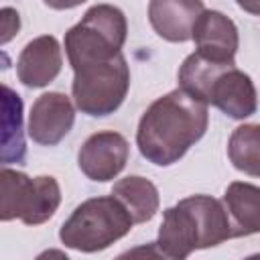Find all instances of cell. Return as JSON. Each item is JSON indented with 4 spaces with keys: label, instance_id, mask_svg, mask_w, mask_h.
I'll list each match as a JSON object with an SVG mask.
<instances>
[{
    "label": "cell",
    "instance_id": "1",
    "mask_svg": "<svg viewBox=\"0 0 260 260\" xmlns=\"http://www.w3.org/2000/svg\"><path fill=\"white\" fill-rule=\"evenodd\" d=\"M207 124V104L177 87L144 110L136 130V146L148 162L171 167L203 138Z\"/></svg>",
    "mask_w": 260,
    "mask_h": 260
},
{
    "label": "cell",
    "instance_id": "2",
    "mask_svg": "<svg viewBox=\"0 0 260 260\" xmlns=\"http://www.w3.org/2000/svg\"><path fill=\"white\" fill-rule=\"evenodd\" d=\"M234 238L223 201L211 195H191L167 207L154 242L158 256L183 260L195 250L219 246Z\"/></svg>",
    "mask_w": 260,
    "mask_h": 260
},
{
    "label": "cell",
    "instance_id": "3",
    "mask_svg": "<svg viewBox=\"0 0 260 260\" xmlns=\"http://www.w3.org/2000/svg\"><path fill=\"white\" fill-rule=\"evenodd\" d=\"M134 225L124 203L114 197H91L79 203L59 230L63 246L77 252H100L122 240Z\"/></svg>",
    "mask_w": 260,
    "mask_h": 260
},
{
    "label": "cell",
    "instance_id": "4",
    "mask_svg": "<svg viewBox=\"0 0 260 260\" xmlns=\"http://www.w3.org/2000/svg\"><path fill=\"white\" fill-rule=\"evenodd\" d=\"M128 37L124 12L114 4L91 6L81 20L65 32V53L71 69L114 59Z\"/></svg>",
    "mask_w": 260,
    "mask_h": 260
},
{
    "label": "cell",
    "instance_id": "5",
    "mask_svg": "<svg viewBox=\"0 0 260 260\" xmlns=\"http://www.w3.org/2000/svg\"><path fill=\"white\" fill-rule=\"evenodd\" d=\"M130 89V69L124 53L114 59L73 69L71 93L75 108L91 118L114 114Z\"/></svg>",
    "mask_w": 260,
    "mask_h": 260
},
{
    "label": "cell",
    "instance_id": "6",
    "mask_svg": "<svg viewBox=\"0 0 260 260\" xmlns=\"http://www.w3.org/2000/svg\"><path fill=\"white\" fill-rule=\"evenodd\" d=\"M0 185L2 221L20 219L26 225H41L55 215L61 203V187L57 179L49 175L28 177L4 167L0 173Z\"/></svg>",
    "mask_w": 260,
    "mask_h": 260
},
{
    "label": "cell",
    "instance_id": "7",
    "mask_svg": "<svg viewBox=\"0 0 260 260\" xmlns=\"http://www.w3.org/2000/svg\"><path fill=\"white\" fill-rule=\"evenodd\" d=\"M130 156V144L128 140L114 130H100L85 138L77 152V165L81 173L95 181L106 183L116 179Z\"/></svg>",
    "mask_w": 260,
    "mask_h": 260
},
{
    "label": "cell",
    "instance_id": "8",
    "mask_svg": "<svg viewBox=\"0 0 260 260\" xmlns=\"http://www.w3.org/2000/svg\"><path fill=\"white\" fill-rule=\"evenodd\" d=\"M75 122V102L61 91H47L32 102L28 114V136L43 146L59 144Z\"/></svg>",
    "mask_w": 260,
    "mask_h": 260
},
{
    "label": "cell",
    "instance_id": "9",
    "mask_svg": "<svg viewBox=\"0 0 260 260\" xmlns=\"http://www.w3.org/2000/svg\"><path fill=\"white\" fill-rule=\"evenodd\" d=\"M205 102L207 106H215L234 120H244L256 112L258 93L252 77L232 65L213 79Z\"/></svg>",
    "mask_w": 260,
    "mask_h": 260
},
{
    "label": "cell",
    "instance_id": "10",
    "mask_svg": "<svg viewBox=\"0 0 260 260\" xmlns=\"http://www.w3.org/2000/svg\"><path fill=\"white\" fill-rule=\"evenodd\" d=\"M61 45L53 35H41L24 45L16 59L18 81L26 87H45L61 73Z\"/></svg>",
    "mask_w": 260,
    "mask_h": 260
},
{
    "label": "cell",
    "instance_id": "11",
    "mask_svg": "<svg viewBox=\"0 0 260 260\" xmlns=\"http://www.w3.org/2000/svg\"><path fill=\"white\" fill-rule=\"evenodd\" d=\"M203 10V0H150L148 22L160 39L185 43L191 41L193 26Z\"/></svg>",
    "mask_w": 260,
    "mask_h": 260
},
{
    "label": "cell",
    "instance_id": "12",
    "mask_svg": "<svg viewBox=\"0 0 260 260\" xmlns=\"http://www.w3.org/2000/svg\"><path fill=\"white\" fill-rule=\"evenodd\" d=\"M195 51L215 61H236L240 47L238 26L219 10H203L193 26Z\"/></svg>",
    "mask_w": 260,
    "mask_h": 260
},
{
    "label": "cell",
    "instance_id": "13",
    "mask_svg": "<svg viewBox=\"0 0 260 260\" xmlns=\"http://www.w3.org/2000/svg\"><path fill=\"white\" fill-rule=\"evenodd\" d=\"M223 205L232 219L234 238L260 234V187L234 181L225 187Z\"/></svg>",
    "mask_w": 260,
    "mask_h": 260
},
{
    "label": "cell",
    "instance_id": "14",
    "mask_svg": "<svg viewBox=\"0 0 260 260\" xmlns=\"http://www.w3.org/2000/svg\"><path fill=\"white\" fill-rule=\"evenodd\" d=\"M112 195L124 203L134 223L150 221L156 215L158 205H160L158 189L154 187L152 181L140 175H130V177L116 181L112 187Z\"/></svg>",
    "mask_w": 260,
    "mask_h": 260
},
{
    "label": "cell",
    "instance_id": "15",
    "mask_svg": "<svg viewBox=\"0 0 260 260\" xmlns=\"http://www.w3.org/2000/svg\"><path fill=\"white\" fill-rule=\"evenodd\" d=\"M22 100L8 85H2V165L24 162L26 142L22 132Z\"/></svg>",
    "mask_w": 260,
    "mask_h": 260
},
{
    "label": "cell",
    "instance_id": "16",
    "mask_svg": "<svg viewBox=\"0 0 260 260\" xmlns=\"http://www.w3.org/2000/svg\"><path fill=\"white\" fill-rule=\"evenodd\" d=\"M228 158L240 173L260 179V124H242L232 132Z\"/></svg>",
    "mask_w": 260,
    "mask_h": 260
},
{
    "label": "cell",
    "instance_id": "17",
    "mask_svg": "<svg viewBox=\"0 0 260 260\" xmlns=\"http://www.w3.org/2000/svg\"><path fill=\"white\" fill-rule=\"evenodd\" d=\"M2 20H4V35H2V43H8L14 32H18L20 28V18H18V12L14 8H4L2 10Z\"/></svg>",
    "mask_w": 260,
    "mask_h": 260
},
{
    "label": "cell",
    "instance_id": "18",
    "mask_svg": "<svg viewBox=\"0 0 260 260\" xmlns=\"http://www.w3.org/2000/svg\"><path fill=\"white\" fill-rule=\"evenodd\" d=\"M43 2L53 10H69V8H75V6L83 4L85 0H43Z\"/></svg>",
    "mask_w": 260,
    "mask_h": 260
},
{
    "label": "cell",
    "instance_id": "19",
    "mask_svg": "<svg viewBox=\"0 0 260 260\" xmlns=\"http://www.w3.org/2000/svg\"><path fill=\"white\" fill-rule=\"evenodd\" d=\"M236 4L244 12H250L254 16H260V0H236Z\"/></svg>",
    "mask_w": 260,
    "mask_h": 260
}]
</instances>
